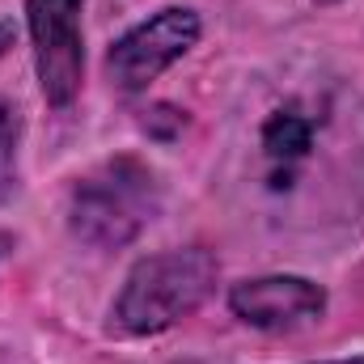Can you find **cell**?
<instances>
[{
  "label": "cell",
  "mask_w": 364,
  "mask_h": 364,
  "mask_svg": "<svg viewBox=\"0 0 364 364\" xmlns=\"http://www.w3.org/2000/svg\"><path fill=\"white\" fill-rule=\"evenodd\" d=\"M195 43H199V13L195 9H161L157 17L140 21L110 47V55H106L110 81L123 93L149 90V81H157Z\"/></svg>",
  "instance_id": "obj_4"
},
{
  "label": "cell",
  "mask_w": 364,
  "mask_h": 364,
  "mask_svg": "<svg viewBox=\"0 0 364 364\" xmlns=\"http://www.w3.org/2000/svg\"><path fill=\"white\" fill-rule=\"evenodd\" d=\"M322 4H331V0H322Z\"/></svg>",
  "instance_id": "obj_9"
},
{
  "label": "cell",
  "mask_w": 364,
  "mask_h": 364,
  "mask_svg": "<svg viewBox=\"0 0 364 364\" xmlns=\"http://www.w3.org/2000/svg\"><path fill=\"white\" fill-rule=\"evenodd\" d=\"M339 364H364V360H339Z\"/></svg>",
  "instance_id": "obj_8"
},
{
  "label": "cell",
  "mask_w": 364,
  "mask_h": 364,
  "mask_svg": "<svg viewBox=\"0 0 364 364\" xmlns=\"http://www.w3.org/2000/svg\"><path fill=\"white\" fill-rule=\"evenodd\" d=\"M13 153H17V110L0 97V182L13 174Z\"/></svg>",
  "instance_id": "obj_7"
},
{
  "label": "cell",
  "mask_w": 364,
  "mask_h": 364,
  "mask_svg": "<svg viewBox=\"0 0 364 364\" xmlns=\"http://www.w3.org/2000/svg\"><path fill=\"white\" fill-rule=\"evenodd\" d=\"M229 309L259 331H288L296 322L318 318L326 309V292L305 275H259L233 284Z\"/></svg>",
  "instance_id": "obj_5"
},
{
  "label": "cell",
  "mask_w": 364,
  "mask_h": 364,
  "mask_svg": "<svg viewBox=\"0 0 364 364\" xmlns=\"http://www.w3.org/2000/svg\"><path fill=\"white\" fill-rule=\"evenodd\" d=\"M216 259L203 246H186V250H166V255H149L140 259L114 305H110V331L119 335H161L186 314H195L208 292L216 288Z\"/></svg>",
  "instance_id": "obj_1"
},
{
  "label": "cell",
  "mask_w": 364,
  "mask_h": 364,
  "mask_svg": "<svg viewBox=\"0 0 364 364\" xmlns=\"http://www.w3.org/2000/svg\"><path fill=\"white\" fill-rule=\"evenodd\" d=\"M314 144V123L296 110H275L263 123V149L272 161H301Z\"/></svg>",
  "instance_id": "obj_6"
},
{
  "label": "cell",
  "mask_w": 364,
  "mask_h": 364,
  "mask_svg": "<svg viewBox=\"0 0 364 364\" xmlns=\"http://www.w3.org/2000/svg\"><path fill=\"white\" fill-rule=\"evenodd\" d=\"M81 4L85 0H26L38 90L51 106H68L81 93V77H85Z\"/></svg>",
  "instance_id": "obj_3"
},
{
  "label": "cell",
  "mask_w": 364,
  "mask_h": 364,
  "mask_svg": "<svg viewBox=\"0 0 364 364\" xmlns=\"http://www.w3.org/2000/svg\"><path fill=\"white\" fill-rule=\"evenodd\" d=\"M157 203L161 191L144 161L110 157L77 178L68 195V229L93 250H119L157 216Z\"/></svg>",
  "instance_id": "obj_2"
}]
</instances>
